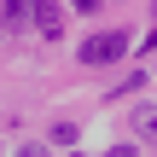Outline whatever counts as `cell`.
I'll use <instances>...</instances> for the list:
<instances>
[{"instance_id":"6da1fadb","label":"cell","mask_w":157,"mask_h":157,"mask_svg":"<svg viewBox=\"0 0 157 157\" xmlns=\"http://www.w3.org/2000/svg\"><path fill=\"white\" fill-rule=\"evenodd\" d=\"M122 52H128V29H105V35L82 41V64H111V58H122Z\"/></svg>"},{"instance_id":"7a4b0ae2","label":"cell","mask_w":157,"mask_h":157,"mask_svg":"<svg viewBox=\"0 0 157 157\" xmlns=\"http://www.w3.org/2000/svg\"><path fill=\"white\" fill-rule=\"evenodd\" d=\"M128 122H134V140L140 146H157V105H134Z\"/></svg>"},{"instance_id":"3957f363","label":"cell","mask_w":157,"mask_h":157,"mask_svg":"<svg viewBox=\"0 0 157 157\" xmlns=\"http://www.w3.org/2000/svg\"><path fill=\"white\" fill-rule=\"evenodd\" d=\"M29 23H35L41 35H58V6H52V0H35V6H29Z\"/></svg>"},{"instance_id":"277c9868","label":"cell","mask_w":157,"mask_h":157,"mask_svg":"<svg viewBox=\"0 0 157 157\" xmlns=\"http://www.w3.org/2000/svg\"><path fill=\"white\" fill-rule=\"evenodd\" d=\"M29 6H35V0H6V17L23 29V23H29Z\"/></svg>"},{"instance_id":"5b68a950","label":"cell","mask_w":157,"mask_h":157,"mask_svg":"<svg viewBox=\"0 0 157 157\" xmlns=\"http://www.w3.org/2000/svg\"><path fill=\"white\" fill-rule=\"evenodd\" d=\"M52 146H76V122H52Z\"/></svg>"},{"instance_id":"8992f818","label":"cell","mask_w":157,"mask_h":157,"mask_svg":"<svg viewBox=\"0 0 157 157\" xmlns=\"http://www.w3.org/2000/svg\"><path fill=\"white\" fill-rule=\"evenodd\" d=\"M17 157H47V146H41V140H29V146H17Z\"/></svg>"},{"instance_id":"52a82bcc","label":"cell","mask_w":157,"mask_h":157,"mask_svg":"<svg viewBox=\"0 0 157 157\" xmlns=\"http://www.w3.org/2000/svg\"><path fill=\"white\" fill-rule=\"evenodd\" d=\"M111 157H134V146H117V151H111Z\"/></svg>"},{"instance_id":"ba28073f","label":"cell","mask_w":157,"mask_h":157,"mask_svg":"<svg viewBox=\"0 0 157 157\" xmlns=\"http://www.w3.org/2000/svg\"><path fill=\"white\" fill-rule=\"evenodd\" d=\"M76 6H82V12H93V6H99V0H76Z\"/></svg>"},{"instance_id":"9c48e42d","label":"cell","mask_w":157,"mask_h":157,"mask_svg":"<svg viewBox=\"0 0 157 157\" xmlns=\"http://www.w3.org/2000/svg\"><path fill=\"white\" fill-rule=\"evenodd\" d=\"M70 157H82V151H70Z\"/></svg>"}]
</instances>
